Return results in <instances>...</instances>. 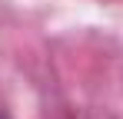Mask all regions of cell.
<instances>
[{"instance_id": "1", "label": "cell", "mask_w": 123, "mask_h": 119, "mask_svg": "<svg viewBox=\"0 0 123 119\" xmlns=\"http://www.w3.org/2000/svg\"><path fill=\"white\" fill-rule=\"evenodd\" d=\"M0 119H7V116H0Z\"/></svg>"}]
</instances>
